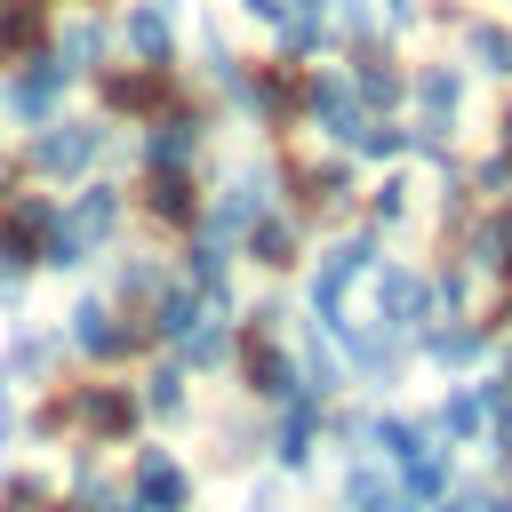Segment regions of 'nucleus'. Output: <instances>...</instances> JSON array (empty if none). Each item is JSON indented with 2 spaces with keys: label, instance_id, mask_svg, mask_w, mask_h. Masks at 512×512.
I'll use <instances>...</instances> for the list:
<instances>
[{
  "label": "nucleus",
  "instance_id": "nucleus-1",
  "mask_svg": "<svg viewBox=\"0 0 512 512\" xmlns=\"http://www.w3.org/2000/svg\"><path fill=\"white\" fill-rule=\"evenodd\" d=\"M368 272H376V224L320 248V264H312V320H320V336L352 328V288H360Z\"/></svg>",
  "mask_w": 512,
  "mask_h": 512
},
{
  "label": "nucleus",
  "instance_id": "nucleus-2",
  "mask_svg": "<svg viewBox=\"0 0 512 512\" xmlns=\"http://www.w3.org/2000/svg\"><path fill=\"white\" fill-rule=\"evenodd\" d=\"M72 80H80V72H72L56 48L16 56V64H8V80H0V120H16V128L56 120V112H64V96H72Z\"/></svg>",
  "mask_w": 512,
  "mask_h": 512
},
{
  "label": "nucleus",
  "instance_id": "nucleus-3",
  "mask_svg": "<svg viewBox=\"0 0 512 512\" xmlns=\"http://www.w3.org/2000/svg\"><path fill=\"white\" fill-rule=\"evenodd\" d=\"M112 152V128L104 120H40L32 128V176H48V184H80L96 160Z\"/></svg>",
  "mask_w": 512,
  "mask_h": 512
},
{
  "label": "nucleus",
  "instance_id": "nucleus-4",
  "mask_svg": "<svg viewBox=\"0 0 512 512\" xmlns=\"http://www.w3.org/2000/svg\"><path fill=\"white\" fill-rule=\"evenodd\" d=\"M88 80H96V96H104L112 120H120V112H128V120H152V112H168V104L184 96V88H176V64H128V72H120V64H96Z\"/></svg>",
  "mask_w": 512,
  "mask_h": 512
},
{
  "label": "nucleus",
  "instance_id": "nucleus-5",
  "mask_svg": "<svg viewBox=\"0 0 512 512\" xmlns=\"http://www.w3.org/2000/svg\"><path fill=\"white\" fill-rule=\"evenodd\" d=\"M296 104H304V64L296 56L256 64L248 88H240V120H256V128H296Z\"/></svg>",
  "mask_w": 512,
  "mask_h": 512
},
{
  "label": "nucleus",
  "instance_id": "nucleus-6",
  "mask_svg": "<svg viewBox=\"0 0 512 512\" xmlns=\"http://www.w3.org/2000/svg\"><path fill=\"white\" fill-rule=\"evenodd\" d=\"M296 120H312L328 144H352V136H360V120H368V104L352 96V80H344V72H312V64H304V104H296Z\"/></svg>",
  "mask_w": 512,
  "mask_h": 512
},
{
  "label": "nucleus",
  "instance_id": "nucleus-7",
  "mask_svg": "<svg viewBox=\"0 0 512 512\" xmlns=\"http://www.w3.org/2000/svg\"><path fill=\"white\" fill-rule=\"evenodd\" d=\"M112 48H128L136 64H176V8L168 0H128L112 16Z\"/></svg>",
  "mask_w": 512,
  "mask_h": 512
},
{
  "label": "nucleus",
  "instance_id": "nucleus-8",
  "mask_svg": "<svg viewBox=\"0 0 512 512\" xmlns=\"http://www.w3.org/2000/svg\"><path fill=\"white\" fill-rule=\"evenodd\" d=\"M200 144H208V112L176 96V104L152 112V128H144V168H192Z\"/></svg>",
  "mask_w": 512,
  "mask_h": 512
},
{
  "label": "nucleus",
  "instance_id": "nucleus-9",
  "mask_svg": "<svg viewBox=\"0 0 512 512\" xmlns=\"http://www.w3.org/2000/svg\"><path fill=\"white\" fill-rule=\"evenodd\" d=\"M368 288H376V320H384L392 336H416V328L432 320V280H424V272H408V264H376Z\"/></svg>",
  "mask_w": 512,
  "mask_h": 512
},
{
  "label": "nucleus",
  "instance_id": "nucleus-10",
  "mask_svg": "<svg viewBox=\"0 0 512 512\" xmlns=\"http://www.w3.org/2000/svg\"><path fill=\"white\" fill-rule=\"evenodd\" d=\"M344 80H352V96H360L368 112H400V104H408V72H400V56H392V32H384V40H360Z\"/></svg>",
  "mask_w": 512,
  "mask_h": 512
},
{
  "label": "nucleus",
  "instance_id": "nucleus-11",
  "mask_svg": "<svg viewBox=\"0 0 512 512\" xmlns=\"http://www.w3.org/2000/svg\"><path fill=\"white\" fill-rule=\"evenodd\" d=\"M64 344H80L88 360H128L144 336H136V328H120L104 296H80V304H72V320H64Z\"/></svg>",
  "mask_w": 512,
  "mask_h": 512
},
{
  "label": "nucleus",
  "instance_id": "nucleus-12",
  "mask_svg": "<svg viewBox=\"0 0 512 512\" xmlns=\"http://www.w3.org/2000/svg\"><path fill=\"white\" fill-rule=\"evenodd\" d=\"M264 208H272V176H264V168H240V176L224 184V200L200 216V232H216V240H240V232H248Z\"/></svg>",
  "mask_w": 512,
  "mask_h": 512
},
{
  "label": "nucleus",
  "instance_id": "nucleus-13",
  "mask_svg": "<svg viewBox=\"0 0 512 512\" xmlns=\"http://www.w3.org/2000/svg\"><path fill=\"white\" fill-rule=\"evenodd\" d=\"M48 48H56L72 72H96V64H112V16H96V8H72L64 24H48Z\"/></svg>",
  "mask_w": 512,
  "mask_h": 512
},
{
  "label": "nucleus",
  "instance_id": "nucleus-14",
  "mask_svg": "<svg viewBox=\"0 0 512 512\" xmlns=\"http://www.w3.org/2000/svg\"><path fill=\"white\" fill-rule=\"evenodd\" d=\"M416 344H424V360H432V368H472V360L488 352V328H480V320H464V312H448V320H424V328H416Z\"/></svg>",
  "mask_w": 512,
  "mask_h": 512
},
{
  "label": "nucleus",
  "instance_id": "nucleus-15",
  "mask_svg": "<svg viewBox=\"0 0 512 512\" xmlns=\"http://www.w3.org/2000/svg\"><path fill=\"white\" fill-rule=\"evenodd\" d=\"M56 416H72L88 440H120L128 424H136V400H128V384H88L72 408H56Z\"/></svg>",
  "mask_w": 512,
  "mask_h": 512
},
{
  "label": "nucleus",
  "instance_id": "nucleus-16",
  "mask_svg": "<svg viewBox=\"0 0 512 512\" xmlns=\"http://www.w3.org/2000/svg\"><path fill=\"white\" fill-rule=\"evenodd\" d=\"M64 224L88 240V248H112V232H120V184H104V176H88L80 192H72V208H64Z\"/></svg>",
  "mask_w": 512,
  "mask_h": 512
},
{
  "label": "nucleus",
  "instance_id": "nucleus-17",
  "mask_svg": "<svg viewBox=\"0 0 512 512\" xmlns=\"http://www.w3.org/2000/svg\"><path fill=\"white\" fill-rule=\"evenodd\" d=\"M456 40H464V72L512 80V24H504V16H464Z\"/></svg>",
  "mask_w": 512,
  "mask_h": 512
},
{
  "label": "nucleus",
  "instance_id": "nucleus-18",
  "mask_svg": "<svg viewBox=\"0 0 512 512\" xmlns=\"http://www.w3.org/2000/svg\"><path fill=\"white\" fill-rule=\"evenodd\" d=\"M144 208L176 232L200 224V192H192V168H144Z\"/></svg>",
  "mask_w": 512,
  "mask_h": 512
},
{
  "label": "nucleus",
  "instance_id": "nucleus-19",
  "mask_svg": "<svg viewBox=\"0 0 512 512\" xmlns=\"http://www.w3.org/2000/svg\"><path fill=\"white\" fill-rule=\"evenodd\" d=\"M240 376H248V392H256V400H272V408L296 392V360H288L272 336H248V344H240Z\"/></svg>",
  "mask_w": 512,
  "mask_h": 512
},
{
  "label": "nucleus",
  "instance_id": "nucleus-20",
  "mask_svg": "<svg viewBox=\"0 0 512 512\" xmlns=\"http://www.w3.org/2000/svg\"><path fill=\"white\" fill-rule=\"evenodd\" d=\"M408 104L432 120H456L464 112V64H408Z\"/></svg>",
  "mask_w": 512,
  "mask_h": 512
},
{
  "label": "nucleus",
  "instance_id": "nucleus-21",
  "mask_svg": "<svg viewBox=\"0 0 512 512\" xmlns=\"http://www.w3.org/2000/svg\"><path fill=\"white\" fill-rule=\"evenodd\" d=\"M312 440H320V400L288 392V400H280V432H272V456H280L288 472H304V464H312Z\"/></svg>",
  "mask_w": 512,
  "mask_h": 512
},
{
  "label": "nucleus",
  "instance_id": "nucleus-22",
  "mask_svg": "<svg viewBox=\"0 0 512 512\" xmlns=\"http://www.w3.org/2000/svg\"><path fill=\"white\" fill-rule=\"evenodd\" d=\"M136 504H192V472L168 456V448H136Z\"/></svg>",
  "mask_w": 512,
  "mask_h": 512
},
{
  "label": "nucleus",
  "instance_id": "nucleus-23",
  "mask_svg": "<svg viewBox=\"0 0 512 512\" xmlns=\"http://www.w3.org/2000/svg\"><path fill=\"white\" fill-rule=\"evenodd\" d=\"M464 264L472 272H496V280H512V208L496 200L472 232H464Z\"/></svg>",
  "mask_w": 512,
  "mask_h": 512
},
{
  "label": "nucleus",
  "instance_id": "nucleus-24",
  "mask_svg": "<svg viewBox=\"0 0 512 512\" xmlns=\"http://www.w3.org/2000/svg\"><path fill=\"white\" fill-rule=\"evenodd\" d=\"M48 24H56V8H48V0H0V64H16V56H32V48H48Z\"/></svg>",
  "mask_w": 512,
  "mask_h": 512
},
{
  "label": "nucleus",
  "instance_id": "nucleus-25",
  "mask_svg": "<svg viewBox=\"0 0 512 512\" xmlns=\"http://www.w3.org/2000/svg\"><path fill=\"white\" fill-rule=\"evenodd\" d=\"M288 360H296V392H304V400H328V392L344 384V352H328L320 336H296Z\"/></svg>",
  "mask_w": 512,
  "mask_h": 512
},
{
  "label": "nucleus",
  "instance_id": "nucleus-26",
  "mask_svg": "<svg viewBox=\"0 0 512 512\" xmlns=\"http://www.w3.org/2000/svg\"><path fill=\"white\" fill-rule=\"evenodd\" d=\"M424 432H440L448 448H456V440H480V432H488V416H480V392H472V384H448V400L424 416Z\"/></svg>",
  "mask_w": 512,
  "mask_h": 512
},
{
  "label": "nucleus",
  "instance_id": "nucleus-27",
  "mask_svg": "<svg viewBox=\"0 0 512 512\" xmlns=\"http://www.w3.org/2000/svg\"><path fill=\"white\" fill-rule=\"evenodd\" d=\"M240 248H248V256H256L264 272H288V264H296V224L264 208V216H256V224L240 232Z\"/></svg>",
  "mask_w": 512,
  "mask_h": 512
},
{
  "label": "nucleus",
  "instance_id": "nucleus-28",
  "mask_svg": "<svg viewBox=\"0 0 512 512\" xmlns=\"http://www.w3.org/2000/svg\"><path fill=\"white\" fill-rule=\"evenodd\" d=\"M368 448H384L392 464H416V456L432 448V432H424L416 416H392V408H384V416H368Z\"/></svg>",
  "mask_w": 512,
  "mask_h": 512
},
{
  "label": "nucleus",
  "instance_id": "nucleus-29",
  "mask_svg": "<svg viewBox=\"0 0 512 512\" xmlns=\"http://www.w3.org/2000/svg\"><path fill=\"white\" fill-rule=\"evenodd\" d=\"M400 488H408L416 504H440V496L456 488V456H448V448H424L416 464H400Z\"/></svg>",
  "mask_w": 512,
  "mask_h": 512
},
{
  "label": "nucleus",
  "instance_id": "nucleus-30",
  "mask_svg": "<svg viewBox=\"0 0 512 512\" xmlns=\"http://www.w3.org/2000/svg\"><path fill=\"white\" fill-rule=\"evenodd\" d=\"M328 32H336L344 48L384 40V8H376V0H328Z\"/></svg>",
  "mask_w": 512,
  "mask_h": 512
},
{
  "label": "nucleus",
  "instance_id": "nucleus-31",
  "mask_svg": "<svg viewBox=\"0 0 512 512\" xmlns=\"http://www.w3.org/2000/svg\"><path fill=\"white\" fill-rule=\"evenodd\" d=\"M192 320H200V296H192V288H168V280H160V296H152V328H160V336L176 344V336H184Z\"/></svg>",
  "mask_w": 512,
  "mask_h": 512
},
{
  "label": "nucleus",
  "instance_id": "nucleus-32",
  "mask_svg": "<svg viewBox=\"0 0 512 512\" xmlns=\"http://www.w3.org/2000/svg\"><path fill=\"white\" fill-rule=\"evenodd\" d=\"M144 408H152V416H168V424L184 416V360H160V368L144 376Z\"/></svg>",
  "mask_w": 512,
  "mask_h": 512
},
{
  "label": "nucleus",
  "instance_id": "nucleus-33",
  "mask_svg": "<svg viewBox=\"0 0 512 512\" xmlns=\"http://www.w3.org/2000/svg\"><path fill=\"white\" fill-rule=\"evenodd\" d=\"M56 352H64V336H16L0 368H8V376H48V360H56Z\"/></svg>",
  "mask_w": 512,
  "mask_h": 512
},
{
  "label": "nucleus",
  "instance_id": "nucleus-34",
  "mask_svg": "<svg viewBox=\"0 0 512 512\" xmlns=\"http://www.w3.org/2000/svg\"><path fill=\"white\" fill-rule=\"evenodd\" d=\"M112 296H120V304H152V296H160V272H152L144 256H128V264L112 272Z\"/></svg>",
  "mask_w": 512,
  "mask_h": 512
},
{
  "label": "nucleus",
  "instance_id": "nucleus-35",
  "mask_svg": "<svg viewBox=\"0 0 512 512\" xmlns=\"http://www.w3.org/2000/svg\"><path fill=\"white\" fill-rule=\"evenodd\" d=\"M408 192H416L408 176H384V184L368 192V216H376V224H400V216H408Z\"/></svg>",
  "mask_w": 512,
  "mask_h": 512
},
{
  "label": "nucleus",
  "instance_id": "nucleus-36",
  "mask_svg": "<svg viewBox=\"0 0 512 512\" xmlns=\"http://www.w3.org/2000/svg\"><path fill=\"white\" fill-rule=\"evenodd\" d=\"M328 440L344 448V456H368V416L352 408V416H328Z\"/></svg>",
  "mask_w": 512,
  "mask_h": 512
},
{
  "label": "nucleus",
  "instance_id": "nucleus-37",
  "mask_svg": "<svg viewBox=\"0 0 512 512\" xmlns=\"http://www.w3.org/2000/svg\"><path fill=\"white\" fill-rule=\"evenodd\" d=\"M472 184H480V192H504V184H512V160H504V152H488V160H480V176H472Z\"/></svg>",
  "mask_w": 512,
  "mask_h": 512
},
{
  "label": "nucleus",
  "instance_id": "nucleus-38",
  "mask_svg": "<svg viewBox=\"0 0 512 512\" xmlns=\"http://www.w3.org/2000/svg\"><path fill=\"white\" fill-rule=\"evenodd\" d=\"M8 440H16V376L0 368V448H8Z\"/></svg>",
  "mask_w": 512,
  "mask_h": 512
},
{
  "label": "nucleus",
  "instance_id": "nucleus-39",
  "mask_svg": "<svg viewBox=\"0 0 512 512\" xmlns=\"http://www.w3.org/2000/svg\"><path fill=\"white\" fill-rule=\"evenodd\" d=\"M240 16H248V24H264V32H280V16H288V0H240Z\"/></svg>",
  "mask_w": 512,
  "mask_h": 512
},
{
  "label": "nucleus",
  "instance_id": "nucleus-40",
  "mask_svg": "<svg viewBox=\"0 0 512 512\" xmlns=\"http://www.w3.org/2000/svg\"><path fill=\"white\" fill-rule=\"evenodd\" d=\"M424 16V0H384V32H408Z\"/></svg>",
  "mask_w": 512,
  "mask_h": 512
},
{
  "label": "nucleus",
  "instance_id": "nucleus-41",
  "mask_svg": "<svg viewBox=\"0 0 512 512\" xmlns=\"http://www.w3.org/2000/svg\"><path fill=\"white\" fill-rule=\"evenodd\" d=\"M8 496H16V504H48V480H32V472H16V480H8Z\"/></svg>",
  "mask_w": 512,
  "mask_h": 512
},
{
  "label": "nucleus",
  "instance_id": "nucleus-42",
  "mask_svg": "<svg viewBox=\"0 0 512 512\" xmlns=\"http://www.w3.org/2000/svg\"><path fill=\"white\" fill-rule=\"evenodd\" d=\"M496 152L512 160V104H504V120H496Z\"/></svg>",
  "mask_w": 512,
  "mask_h": 512
},
{
  "label": "nucleus",
  "instance_id": "nucleus-43",
  "mask_svg": "<svg viewBox=\"0 0 512 512\" xmlns=\"http://www.w3.org/2000/svg\"><path fill=\"white\" fill-rule=\"evenodd\" d=\"M432 16H456V0H432Z\"/></svg>",
  "mask_w": 512,
  "mask_h": 512
},
{
  "label": "nucleus",
  "instance_id": "nucleus-44",
  "mask_svg": "<svg viewBox=\"0 0 512 512\" xmlns=\"http://www.w3.org/2000/svg\"><path fill=\"white\" fill-rule=\"evenodd\" d=\"M504 376H512V368H504Z\"/></svg>",
  "mask_w": 512,
  "mask_h": 512
},
{
  "label": "nucleus",
  "instance_id": "nucleus-45",
  "mask_svg": "<svg viewBox=\"0 0 512 512\" xmlns=\"http://www.w3.org/2000/svg\"><path fill=\"white\" fill-rule=\"evenodd\" d=\"M168 8H176V0H168Z\"/></svg>",
  "mask_w": 512,
  "mask_h": 512
}]
</instances>
